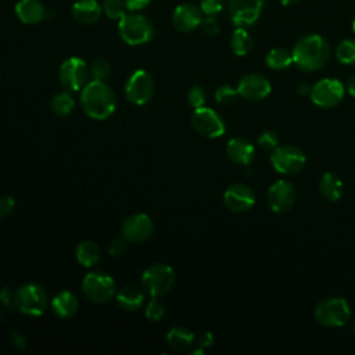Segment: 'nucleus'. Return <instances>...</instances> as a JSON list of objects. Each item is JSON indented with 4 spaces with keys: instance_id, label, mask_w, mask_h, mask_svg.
I'll return each mask as SVG.
<instances>
[{
    "instance_id": "48",
    "label": "nucleus",
    "mask_w": 355,
    "mask_h": 355,
    "mask_svg": "<svg viewBox=\"0 0 355 355\" xmlns=\"http://www.w3.org/2000/svg\"><path fill=\"white\" fill-rule=\"evenodd\" d=\"M352 331H354V334H355V319H354V322H352Z\"/></svg>"
},
{
    "instance_id": "1",
    "label": "nucleus",
    "mask_w": 355,
    "mask_h": 355,
    "mask_svg": "<svg viewBox=\"0 0 355 355\" xmlns=\"http://www.w3.org/2000/svg\"><path fill=\"white\" fill-rule=\"evenodd\" d=\"M291 53L293 62L298 69L304 72H315L327 64L331 50L323 36L309 33L295 42Z\"/></svg>"
},
{
    "instance_id": "28",
    "label": "nucleus",
    "mask_w": 355,
    "mask_h": 355,
    "mask_svg": "<svg viewBox=\"0 0 355 355\" xmlns=\"http://www.w3.org/2000/svg\"><path fill=\"white\" fill-rule=\"evenodd\" d=\"M100 255H101V252H100L98 245L90 240L79 243V245L76 248V259L85 268L94 266L98 262Z\"/></svg>"
},
{
    "instance_id": "10",
    "label": "nucleus",
    "mask_w": 355,
    "mask_h": 355,
    "mask_svg": "<svg viewBox=\"0 0 355 355\" xmlns=\"http://www.w3.org/2000/svg\"><path fill=\"white\" fill-rule=\"evenodd\" d=\"M89 75L90 69L86 62L78 57H71L61 64L58 78L65 90L78 92L86 86Z\"/></svg>"
},
{
    "instance_id": "4",
    "label": "nucleus",
    "mask_w": 355,
    "mask_h": 355,
    "mask_svg": "<svg viewBox=\"0 0 355 355\" xmlns=\"http://www.w3.org/2000/svg\"><path fill=\"white\" fill-rule=\"evenodd\" d=\"M175 270L166 263H154L141 275L140 287L150 297H162L171 291L175 284Z\"/></svg>"
},
{
    "instance_id": "14",
    "label": "nucleus",
    "mask_w": 355,
    "mask_h": 355,
    "mask_svg": "<svg viewBox=\"0 0 355 355\" xmlns=\"http://www.w3.org/2000/svg\"><path fill=\"white\" fill-rule=\"evenodd\" d=\"M297 200V191L291 182L280 179L272 183L266 193L269 208L275 214H284L293 208Z\"/></svg>"
},
{
    "instance_id": "7",
    "label": "nucleus",
    "mask_w": 355,
    "mask_h": 355,
    "mask_svg": "<svg viewBox=\"0 0 355 355\" xmlns=\"http://www.w3.org/2000/svg\"><path fill=\"white\" fill-rule=\"evenodd\" d=\"M82 291L87 300L96 304H105L114 298L116 288L114 279L104 272H90L82 282Z\"/></svg>"
},
{
    "instance_id": "12",
    "label": "nucleus",
    "mask_w": 355,
    "mask_h": 355,
    "mask_svg": "<svg viewBox=\"0 0 355 355\" xmlns=\"http://www.w3.org/2000/svg\"><path fill=\"white\" fill-rule=\"evenodd\" d=\"M263 0H229L227 11L236 28H250L261 17Z\"/></svg>"
},
{
    "instance_id": "9",
    "label": "nucleus",
    "mask_w": 355,
    "mask_h": 355,
    "mask_svg": "<svg viewBox=\"0 0 355 355\" xmlns=\"http://www.w3.org/2000/svg\"><path fill=\"white\" fill-rule=\"evenodd\" d=\"M345 87L336 78H323L311 87V100L319 108H333L341 103Z\"/></svg>"
},
{
    "instance_id": "33",
    "label": "nucleus",
    "mask_w": 355,
    "mask_h": 355,
    "mask_svg": "<svg viewBox=\"0 0 355 355\" xmlns=\"http://www.w3.org/2000/svg\"><path fill=\"white\" fill-rule=\"evenodd\" d=\"M89 69H90V75L93 76L94 80H104L111 72L110 62L105 58H96L92 62Z\"/></svg>"
},
{
    "instance_id": "22",
    "label": "nucleus",
    "mask_w": 355,
    "mask_h": 355,
    "mask_svg": "<svg viewBox=\"0 0 355 355\" xmlns=\"http://www.w3.org/2000/svg\"><path fill=\"white\" fill-rule=\"evenodd\" d=\"M79 308L78 298L71 291H61L51 300V309L54 315L61 319L72 318Z\"/></svg>"
},
{
    "instance_id": "15",
    "label": "nucleus",
    "mask_w": 355,
    "mask_h": 355,
    "mask_svg": "<svg viewBox=\"0 0 355 355\" xmlns=\"http://www.w3.org/2000/svg\"><path fill=\"white\" fill-rule=\"evenodd\" d=\"M236 89L239 92V96H241L243 98L248 101H261L269 96L272 86L262 73L250 72L240 78Z\"/></svg>"
},
{
    "instance_id": "3",
    "label": "nucleus",
    "mask_w": 355,
    "mask_h": 355,
    "mask_svg": "<svg viewBox=\"0 0 355 355\" xmlns=\"http://www.w3.org/2000/svg\"><path fill=\"white\" fill-rule=\"evenodd\" d=\"M313 316L324 327H341L351 318V306L343 297H327L316 304Z\"/></svg>"
},
{
    "instance_id": "26",
    "label": "nucleus",
    "mask_w": 355,
    "mask_h": 355,
    "mask_svg": "<svg viewBox=\"0 0 355 355\" xmlns=\"http://www.w3.org/2000/svg\"><path fill=\"white\" fill-rule=\"evenodd\" d=\"M166 341L169 347L175 351H186L194 343V334L182 326L172 327L166 336Z\"/></svg>"
},
{
    "instance_id": "36",
    "label": "nucleus",
    "mask_w": 355,
    "mask_h": 355,
    "mask_svg": "<svg viewBox=\"0 0 355 355\" xmlns=\"http://www.w3.org/2000/svg\"><path fill=\"white\" fill-rule=\"evenodd\" d=\"M207 100V93L201 86H191L187 92V101L196 110L204 107Z\"/></svg>"
},
{
    "instance_id": "11",
    "label": "nucleus",
    "mask_w": 355,
    "mask_h": 355,
    "mask_svg": "<svg viewBox=\"0 0 355 355\" xmlns=\"http://www.w3.org/2000/svg\"><path fill=\"white\" fill-rule=\"evenodd\" d=\"M191 125L197 133L207 139H216L223 136L226 126L222 116L209 107L196 108L191 115Z\"/></svg>"
},
{
    "instance_id": "47",
    "label": "nucleus",
    "mask_w": 355,
    "mask_h": 355,
    "mask_svg": "<svg viewBox=\"0 0 355 355\" xmlns=\"http://www.w3.org/2000/svg\"><path fill=\"white\" fill-rule=\"evenodd\" d=\"M352 32L355 33V17H354V19H352Z\"/></svg>"
},
{
    "instance_id": "2",
    "label": "nucleus",
    "mask_w": 355,
    "mask_h": 355,
    "mask_svg": "<svg viewBox=\"0 0 355 355\" xmlns=\"http://www.w3.org/2000/svg\"><path fill=\"white\" fill-rule=\"evenodd\" d=\"M80 104L85 112L93 119L110 118L116 107L114 92L104 80L87 82L80 93Z\"/></svg>"
},
{
    "instance_id": "44",
    "label": "nucleus",
    "mask_w": 355,
    "mask_h": 355,
    "mask_svg": "<svg viewBox=\"0 0 355 355\" xmlns=\"http://www.w3.org/2000/svg\"><path fill=\"white\" fill-rule=\"evenodd\" d=\"M311 87H312V86H309L308 83H300V85L297 86V93L301 94V96L309 94V93H311Z\"/></svg>"
},
{
    "instance_id": "34",
    "label": "nucleus",
    "mask_w": 355,
    "mask_h": 355,
    "mask_svg": "<svg viewBox=\"0 0 355 355\" xmlns=\"http://www.w3.org/2000/svg\"><path fill=\"white\" fill-rule=\"evenodd\" d=\"M164 313H165L164 304L158 300V297H151L150 302L146 306V318L153 322H158L159 319H162Z\"/></svg>"
},
{
    "instance_id": "31",
    "label": "nucleus",
    "mask_w": 355,
    "mask_h": 355,
    "mask_svg": "<svg viewBox=\"0 0 355 355\" xmlns=\"http://www.w3.org/2000/svg\"><path fill=\"white\" fill-rule=\"evenodd\" d=\"M237 96H239L237 89L230 85H222L215 92V100L220 105H232L233 103H236Z\"/></svg>"
},
{
    "instance_id": "29",
    "label": "nucleus",
    "mask_w": 355,
    "mask_h": 355,
    "mask_svg": "<svg viewBox=\"0 0 355 355\" xmlns=\"http://www.w3.org/2000/svg\"><path fill=\"white\" fill-rule=\"evenodd\" d=\"M336 58L340 64H355V37H347L341 40L336 47Z\"/></svg>"
},
{
    "instance_id": "13",
    "label": "nucleus",
    "mask_w": 355,
    "mask_h": 355,
    "mask_svg": "<svg viewBox=\"0 0 355 355\" xmlns=\"http://www.w3.org/2000/svg\"><path fill=\"white\" fill-rule=\"evenodd\" d=\"M125 94L135 105L148 103L154 94V80L151 75L144 69L135 71L126 82Z\"/></svg>"
},
{
    "instance_id": "41",
    "label": "nucleus",
    "mask_w": 355,
    "mask_h": 355,
    "mask_svg": "<svg viewBox=\"0 0 355 355\" xmlns=\"http://www.w3.org/2000/svg\"><path fill=\"white\" fill-rule=\"evenodd\" d=\"M126 4V8L130 11H137L144 8L151 0H123Z\"/></svg>"
},
{
    "instance_id": "21",
    "label": "nucleus",
    "mask_w": 355,
    "mask_h": 355,
    "mask_svg": "<svg viewBox=\"0 0 355 355\" xmlns=\"http://www.w3.org/2000/svg\"><path fill=\"white\" fill-rule=\"evenodd\" d=\"M116 298V304L121 309L128 311V312H133L137 311L144 301V291L141 290V287H136V286H123L122 288H119V291L115 295Z\"/></svg>"
},
{
    "instance_id": "37",
    "label": "nucleus",
    "mask_w": 355,
    "mask_h": 355,
    "mask_svg": "<svg viewBox=\"0 0 355 355\" xmlns=\"http://www.w3.org/2000/svg\"><path fill=\"white\" fill-rule=\"evenodd\" d=\"M200 10L205 17H216L223 10V0H201Z\"/></svg>"
},
{
    "instance_id": "20",
    "label": "nucleus",
    "mask_w": 355,
    "mask_h": 355,
    "mask_svg": "<svg viewBox=\"0 0 355 355\" xmlns=\"http://www.w3.org/2000/svg\"><path fill=\"white\" fill-rule=\"evenodd\" d=\"M15 14L21 22L32 25L46 17V8L39 0H19L15 4Z\"/></svg>"
},
{
    "instance_id": "38",
    "label": "nucleus",
    "mask_w": 355,
    "mask_h": 355,
    "mask_svg": "<svg viewBox=\"0 0 355 355\" xmlns=\"http://www.w3.org/2000/svg\"><path fill=\"white\" fill-rule=\"evenodd\" d=\"M200 26H201L202 32L209 35V36H215L220 31V24H219V21L215 17H205V18H202Z\"/></svg>"
},
{
    "instance_id": "19",
    "label": "nucleus",
    "mask_w": 355,
    "mask_h": 355,
    "mask_svg": "<svg viewBox=\"0 0 355 355\" xmlns=\"http://www.w3.org/2000/svg\"><path fill=\"white\" fill-rule=\"evenodd\" d=\"M226 154L232 162L240 166H248L255 158V147L248 139L237 136L227 141Z\"/></svg>"
},
{
    "instance_id": "8",
    "label": "nucleus",
    "mask_w": 355,
    "mask_h": 355,
    "mask_svg": "<svg viewBox=\"0 0 355 355\" xmlns=\"http://www.w3.org/2000/svg\"><path fill=\"white\" fill-rule=\"evenodd\" d=\"M306 162L304 151L293 144L277 146L270 154V164L273 169L282 175L298 173Z\"/></svg>"
},
{
    "instance_id": "46",
    "label": "nucleus",
    "mask_w": 355,
    "mask_h": 355,
    "mask_svg": "<svg viewBox=\"0 0 355 355\" xmlns=\"http://www.w3.org/2000/svg\"><path fill=\"white\" fill-rule=\"evenodd\" d=\"M283 6H293V4H295L297 1H300V0H279Z\"/></svg>"
},
{
    "instance_id": "35",
    "label": "nucleus",
    "mask_w": 355,
    "mask_h": 355,
    "mask_svg": "<svg viewBox=\"0 0 355 355\" xmlns=\"http://www.w3.org/2000/svg\"><path fill=\"white\" fill-rule=\"evenodd\" d=\"M258 144L265 151H273L279 146V136L273 130H263L258 136Z\"/></svg>"
},
{
    "instance_id": "23",
    "label": "nucleus",
    "mask_w": 355,
    "mask_h": 355,
    "mask_svg": "<svg viewBox=\"0 0 355 355\" xmlns=\"http://www.w3.org/2000/svg\"><path fill=\"white\" fill-rule=\"evenodd\" d=\"M100 15H101V6L96 0H78L72 6V17L83 25H90L97 22Z\"/></svg>"
},
{
    "instance_id": "32",
    "label": "nucleus",
    "mask_w": 355,
    "mask_h": 355,
    "mask_svg": "<svg viewBox=\"0 0 355 355\" xmlns=\"http://www.w3.org/2000/svg\"><path fill=\"white\" fill-rule=\"evenodd\" d=\"M103 10L110 19H121L126 14V4L123 0H104Z\"/></svg>"
},
{
    "instance_id": "17",
    "label": "nucleus",
    "mask_w": 355,
    "mask_h": 355,
    "mask_svg": "<svg viewBox=\"0 0 355 355\" xmlns=\"http://www.w3.org/2000/svg\"><path fill=\"white\" fill-rule=\"evenodd\" d=\"M223 202L233 212H245L255 204V194L250 186L233 183L225 190Z\"/></svg>"
},
{
    "instance_id": "43",
    "label": "nucleus",
    "mask_w": 355,
    "mask_h": 355,
    "mask_svg": "<svg viewBox=\"0 0 355 355\" xmlns=\"http://www.w3.org/2000/svg\"><path fill=\"white\" fill-rule=\"evenodd\" d=\"M345 89H347V92L355 98V73L348 78L347 85H345Z\"/></svg>"
},
{
    "instance_id": "39",
    "label": "nucleus",
    "mask_w": 355,
    "mask_h": 355,
    "mask_svg": "<svg viewBox=\"0 0 355 355\" xmlns=\"http://www.w3.org/2000/svg\"><path fill=\"white\" fill-rule=\"evenodd\" d=\"M126 243L128 240L122 236V237H115L111 240L110 245H108V252L112 257H118L122 255L126 251Z\"/></svg>"
},
{
    "instance_id": "42",
    "label": "nucleus",
    "mask_w": 355,
    "mask_h": 355,
    "mask_svg": "<svg viewBox=\"0 0 355 355\" xmlns=\"http://www.w3.org/2000/svg\"><path fill=\"white\" fill-rule=\"evenodd\" d=\"M212 341H214L212 334H211V333H204V334L201 336V338H200V352H202V349H204L205 347H209V345L212 344Z\"/></svg>"
},
{
    "instance_id": "24",
    "label": "nucleus",
    "mask_w": 355,
    "mask_h": 355,
    "mask_svg": "<svg viewBox=\"0 0 355 355\" xmlns=\"http://www.w3.org/2000/svg\"><path fill=\"white\" fill-rule=\"evenodd\" d=\"M343 182L341 179L333 173V172H324L318 183V189L319 193L322 194V197L330 202H336L341 198L343 196Z\"/></svg>"
},
{
    "instance_id": "18",
    "label": "nucleus",
    "mask_w": 355,
    "mask_h": 355,
    "mask_svg": "<svg viewBox=\"0 0 355 355\" xmlns=\"http://www.w3.org/2000/svg\"><path fill=\"white\" fill-rule=\"evenodd\" d=\"M202 21V12L200 7L191 3L179 4L172 14V25L180 32H190L200 26Z\"/></svg>"
},
{
    "instance_id": "30",
    "label": "nucleus",
    "mask_w": 355,
    "mask_h": 355,
    "mask_svg": "<svg viewBox=\"0 0 355 355\" xmlns=\"http://www.w3.org/2000/svg\"><path fill=\"white\" fill-rule=\"evenodd\" d=\"M73 107H75V100L69 94L68 90L55 94L51 100V108H53L54 114L58 115V116L69 115L72 112Z\"/></svg>"
},
{
    "instance_id": "40",
    "label": "nucleus",
    "mask_w": 355,
    "mask_h": 355,
    "mask_svg": "<svg viewBox=\"0 0 355 355\" xmlns=\"http://www.w3.org/2000/svg\"><path fill=\"white\" fill-rule=\"evenodd\" d=\"M15 207V201L11 196H1L0 197V218L8 216Z\"/></svg>"
},
{
    "instance_id": "6",
    "label": "nucleus",
    "mask_w": 355,
    "mask_h": 355,
    "mask_svg": "<svg viewBox=\"0 0 355 355\" xmlns=\"http://www.w3.org/2000/svg\"><path fill=\"white\" fill-rule=\"evenodd\" d=\"M118 32L122 40L130 46L143 44L153 37L150 21L139 14H125L118 22Z\"/></svg>"
},
{
    "instance_id": "45",
    "label": "nucleus",
    "mask_w": 355,
    "mask_h": 355,
    "mask_svg": "<svg viewBox=\"0 0 355 355\" xmlns=\"http://www.w3.org/2000/svg\"><path fill=\"white\" fill-rule=\"evenodd\" d=\"M12 340H14V343H15V345H18V347H25L24 344H25V338L19 334V333H17V331H14L12 333Z\"/></svg>"
},
{
    "instance_id": "16",
    "label": "nucleus",
    "mask_w": 355,
    "mask_h": 355,
    "mask_svg": "<svg viewBox=\"0 0 355 355\" xmlns=\"http://www.w3.org/2000/svg\"><path fill=\"white\" fill-rule=\"evenodd\" d=\"M122 236L130 243L147 240L154 232V223L146 214H135L128 216L121 226Z\"/></svg>"
},
{
    "instance_id": "27",
    "label": "nucleus",
    "mask_w": 355,
    "mask_h": 355,
    "mask_svg": "<svg viewBox=\"0 0 355 355\" xmlns=\"http://www.w3.org/2000/svg\"><path fill=\"white\" fill-rule=\"evenodd\" d=\"M230 47L233 53L239 57L247 55L252 47H254V40L247 28H236L232 37H230Z\"/></svg>"
},
{
    "instance_id": "5",
    "label": "nucleus",
    "mask_w": 355,
    "mask_h": 355,
    "mask_svg": "<svg viewBox=\"0 0 355 355\" xmlns=\"http://www.w3.org/2000/svg\"><path fill=\"white\" fill-rule=\"evenodd\" d=\"M14 304L25 315L40 316L49 305V297L42 286L28 283L14 293Z\"/></svg>"
},
{
    "instance_id": "25",
    "label": "nucleus",
    "mask_w": 355,
    "mask_h": 355,
    "mask_svg": "<svg viewBox=\"0 0 355 355\" xmlns=\"http://www.w3.org/2000/svg\"><path fill=\"white\" fill-rule=\"evenodd\" d=\"M266 65L273 71H284L293 62V53L286 47H273L265 57Z\"/></svg>"
}]
</instances>
